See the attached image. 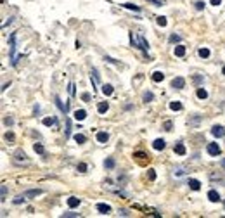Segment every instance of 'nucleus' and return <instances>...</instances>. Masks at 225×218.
I'll list each match as a JSON object with an SVG mask.
<instances>
[{
  "mask_svg": "<svg viewBox=\"0 0 225 218\" xmlns=\"http://www.w3.org/2000/svg\"><path fill=\"white\" fill-rule=\"evenodd\" d=\"M9 52H10V62L12 66L17 64V57H16V33H10L9 36Z\"/></svg>",
  "mask_w": 225,
  "mask_h": 218,
  "instance_id": "nucleus-1",
  "label": "nucleus"
},
{
  "mask_svg": "<svg viewBox=\"0 0 225 218\" xmlns=\"http://www.w3.org/2000/svg\"><path fill=\"white\" fill-rule=\"evenodd\" d=\"M206 151H208L210 156H220V154H222V149H220V146H218L217 142L208 144V146H206Z\"/></svg>",
  "mask_w": 225,
  "mask_h": 218,
  "instance_id": "nucleus-2",
  "label": "nucleus"
},
{
  "mask_svg": "<svg viewBox=\"0 0 225 218\" xmlns=\"http://www.w3.org/2000/svg\"><path fill=\"white\" fill-rule=\"evenodd\" d=\"M172 87H173L175 90H182V88L185 87V80H184L182 76H177V78L172 80Z\"/></svg>",
  "mask_w": 225,
  "mask_h": 218,
  "instance_id": "nucleus-3",
  "label": "nucleus"
},
{
  "mask_svg": "<svg viewBox=\"0 0 225 218\" xmlns=\"http://www.w3.org/2000/svg\"><path fill=\"white\" fill-rule=\"evenodd\" d=\"M211 133H213V137H217V139L225 137V128L222 126V125H215V126L211 128Z\"/></svg>",
  "mask_w": 225,
  "mask_h": 218,
  "instance_id": "nucleus-4",
  "label": "nucleus"
},
{
  "mask_svg": "<svg viewBox=\"0 0 225 218\" xmlns=\"http://www.w3.org/2000/svg\"><path fill=\"white\" fill-rule=\"evenodd\" d=\"M14 163H28V156L23 152V151H17L16 154H14Z\"/></svg>",
  "mask_w": 225,
  "mask_h": 218,
  "instance_id": "nucleus-5",
  "label": "nucleus"
},
{
  "mask_svg": "<svg viewBox=\"0 0 225 218\" xmlns=\"http://www.w3.org/2000/svg\"><path fill=\"white\" fill-rule=\"evenodd\" d=\"M97 211L101 215H109L111 213V206L106 204V203H97Z\"/></svg>",
  "mask_w": 225,
  "mask_h": 218,
  "instance_id": "nucleus-6",
  "label": "nucleus"
},
{
  "mask_svg": "<svg viewBox=\"0 0 225 218\" xmlns=\"http://www.w3.org/2000/svg\"><path fill=\"white\" fill-rule=\"evenodd\" d=\"M23 194H24L26 199H28V197H36V196L43 194V191H42V189H29V191H26V192H23Z\"/></svg>",
  "mask_w": 225,
  "mask_h": 218,
  "instance_id": "nucleus-7",
  "label": "nucleus"
},
{
  "mask_svg": "<svg viewBox=\"0 0 225 218\" xmlns=\"http://www.w3.org/2000/svg\"><path fill=\"white\" fill-rule=\"evenodd\" d=\"M208 199H210L211 203H220V201H222V199H220V194H218L215 189H211V191L208 192Z\"/></svg>",
  "mask_w": 225,
  "mask_h": 218,
  "instance_id": "nucleus-8",
  "label": "nucleus"
},
{
  "mask_svg": "<svg viewBox=\"0 0 225 218\" xmlns=\"http://www.w3.org/2000/svg\"><path fill=\"white\" fill-rule=\"evenodd\" d=\"M153 147H154L156 151H163V149L166 147V142H165L163 139H156V140L153 142Z\"/></svg>",
  "mask_w": 225,
  "mask_h": 218,
  "instance_id": "nucleus-9",
  "label": "nucleus"
},
{
  "mask_svg": "<svg viewBox=\"0 0 225 218\" xmlns=\"http://www.w3.org/2000/svg\"><path fill=\"white\" fill-rule=\"evenodd\" d=\"M85 118H87V111L85 109H76L75 111V120L76 121H83Z\"/></svg>",
  "mask_w": 225,
  "mask_h": 218,
  "instance_id": "nucleus-10",
  "label": "nucleus"
},
{
  "mask_svg": "<svg viewBox=\"0 0 225 218\" xmlns=\"http://www.w3.org/2000/svg\"><path fill=\"white\" fill-rule=\"evenodd\" d=\"M107 140H109V133L107 132H97V142L106 144Z\"/></svg>",
  "mask_w": 225,
  "mask_h": 218,
  "instance_id": "nucleus-11",
  "label": "nucleus"
},
{
  "mask_svg": "<svg viewBox=\"0 0 225 218\" xmlns=\"http://www.w3.org/2000/svg\"><path fill=\"white\" fill-rule=\"evenodd\" d=\"M173 54H175V57H184L185 55V47L184 45H177L173 49Z\"/></svg>",
  "mask_w": 225,
  "mask_h": 218,
  "instance_id": "nucleus-12",
  "label": "nucleus"
},
{
  "mask_svg": "<svg viewBox=\"0 0 225 218\" xmlns=\"http://www.w3.org/2000/svg\"><path fill=\"white\" fill-rule=\"evenodd\" d=\"M187 184H189V187H191L192 191H199V189H201V182H199V180H196V178H189V182H187Z\"/></svg>",
  "mask_w": 225,
  "mask_h": 218,
  "instance_id": "nucleus-13",
  "label": "nucleus"
},
{
  "mask_svg": "<svg viewBox=\"0 0 225 218\" xmlns=\"http://www.w3.org/2000/svg\"><path fill=\"white\" fill-rule=\"evenodd\" d=\"M90 78H92V83H94V87H97V83H99L101 76H99V73H97V69H95V68L90 71Z\"/></svg>",
  "mask_w": 225,
  "mask_h": 218,
  "instance_id": "nucleus-14",
  "label": "nucleus"
},
{
  "mask_svg": "<svg viewBox=\"0 0 225 218\" xmlns=\"http://www.w3.org/2000/svg\"><path fill=\"white\" fill-rule=\"evenodd\" d=\"M173 151H175V152H177L178 156H184V154H185V146H184L182 142H178V144H175Z\"/></svg>",
  "mask_w": 225,
  "mask_h": 218,
  "instance_id": "nucleus-15",
  "label": "nucleus"
},
{
  "mask_svg": "<svg viewBox=\"0 0 225 218\" xmlns=\"http://www.w3.org/2000/svg\"><path fill=\"white\" fill-rule=\"evenodd\" d=\"M139 40H140V50H144V54H147V50H149V43H147V40L140 35L139 36Z\"/></svg>",
  "mask_w": 225,
  "mask_h": 218,
  "instance_id": "nucleus-16",
  "label": "nucleus"
},
{
  "mask_svg": "<svg viewBox=\"0 0 225 218\" xmlns=\"http://www.w3.org/2000/svg\"><path fill=\"white\" fill-rule=\"evenodd\" d=\"M107 109H109V104H107V102H99V104H97V111H99V114L107 113Z\"/></svg>",
  "mask_w": 225,
  "mask_h": 218,
  "instance_id": "nucleus-17",
  "label": "nucleus"
},
{
  "mask_svg": "<svg viewBox=\"0 0 225 218\" xmlns=\"http://www.w3.org/2000/svg\"><path fill=\"white\" fill-rule=\"evenodd\" d=\"M80 203H81V201H80L78 197H75V196H71V197L68 199V206H69V208H76V206H80Z\"/></svg>",
  "mask_w": 225,
  "mask_h": 218,
  "instance_id": "nucleus-18",
  "label": "nucleus"
},
{
  "mask_svg": "<svg viewBox=\"0 0 225 218\" xmlns=\"http://www.w3.org/2000/svg\"><path fill=\"white\" fill-rule=\"evenodd\" d=\"M163 80H165V74H163L161 71H154V73H153V81L159 83V81H163Z\"/></svg>",
  "mask_w": 225,
  "mask_h": 218,
  "instance_id": "nucleus-19",
  "label": "nucleus"
},
{
  "mask_svg": "<svg viewBox=\"0 0 225 218\" xmlns=\"http://www.w3.org/2000/svg\"><path fill=\"white\" fill-rule=\"evenodd\" d=\"M142 100H144V102L154 100V94H153V92H144V94H142Z\"/></svg>",
  "mask_w": 225,
  "mask_h": 218,
  "instance_id": "nucleus-20",
  "label": "nucleus"
},
{
  "mask_svg": "<svg viewBox=\"0 0 225 218\" xmlns=\"http://www.w3.org/2000/svg\"><path fill=\"white\" fill-rule=\"evenodd\" d=\"M104 166H106V168H107V170H113V168H114V166H116V161H114V159H113V158H107V159H106V161H104Z\"/></svg>",
  "mask_w": 225,
  "mask_h": 218,
  "instance_id": "nucleus-21",
  "label": "nucleus"
},
{
  "mask_svg": "<svg viewBox=\"0 0 225 218\" xmlns=\"http://www.w3.org/2000/svg\"><path fill=\"white\" fill-rule=\"evenodd\" d=\"M125 9H130V10H135V12H140V7L135 5V3H123Z\"/></svg>",
  "mask_w": 225,
  "mask_h": 218,
  "instance_id": "nucleus-22",
  "label": "nucleus"
},
{
  "mask_svg": "<svg viewBox=\"0 0 225 218\" xmlns=\"http://www.w3.org/2000/svg\"><path fill=\"white\" fill-rule=\"evenodd\" d=\"M198 54H199V57H203V59H208V57H210V50H208V49H199Z\"/></svg>",
  "mask_w": 225,
  "mask_h": 218,
  "instance_id": "nucleus-23",
  "label": "nucleus"
},
{
  "mask_svg": "<svg viewBox=\"0 0 225 218\" xmlns=\"http://www.w3.org/2000/svg\"><path fill=\"white\" fill-rule=\"evenodd\" d=\"M102 94L104 95H111L113 94V85H102Z\"/></svg>",
  "mask_w": 225,
  "mask_h": 218,
  "instance_id": "nucleus-24",
  "label": "nucleus"
},
{
  "mask_svg": "<svg viewBox=\"0 0 225 218\" xmlns=\"http://www.w3.org/2000/svg\"><path fill=\"white\" fill-rule=\"evenodd\" d=\"M170 109H172V111H182V104L177 102V100H173V102L170 104Z\"/></svg>",
  "mask_w": 225,
  "mask_h": 218,
  "instance_id": "nucleus-25",
  "label": "nucleus"
},
{
  "mask_svg": "<svg viewBox=\"0 0 225 218\" xmlns=\"http://www.w3.org/2000/svg\"><path fill=\"white\" fill-rule=\"evenodd\" d=\"M43 125L45 126H54L55 125V118H52V116L50 118H43Z\"/></svg>",
  "mask_w": 225,
  "mask_h": 218,
  "instance_id": "nucleus-26",
  "label": "nucleus"
},
{
  "mask_svg": "<svg viewBox=\"0 0 225 218\" xmlns=\"http://www.w3.org/2000/svg\"><path fill=\"white\" fill-rule=\"evenodd\" d=\"M75 140H76V144H85V142H87V137L81 135V133H76V135H75Z\"/></svg>",
  "mask_w": 225,
  "mask_h": 218,
  "instance_id": "nucleus-27",
  "label": "nucleus"
},
{
  "mask_svg": "<svg viewBox=\"0 0 225 218\" xmlns=\"http://www.w3.org/2000/svg\"><path fill=\"white\" fill-rule=\"evenodd\" d=\"M24 201H26V196H24V194H19V196L14 197L12 203H14V204H21V203H24Z\"/></svg>",
  "mask_w": 225,
  "mask_h": 218,
  "instance_id": "nucleus-28",
  "label": "nucleus"
},
{
  "mask_svg": "<svg viewBox=\"0 0 225 218\" xmlns=\"http://www.w3.org/2000/svg\"><path fill=\"white\" fill-rule=\"evenodd\" d=\"M55 106H57L62 113H66V111H68V107H66V106H62V102H61V99H59L57 95H55Z\"/></svg>",
  "mask_w": 225,
  "mask_h": 218,
  "instance_id": "nucleus-29",
  "label": "nucleus"
},
{
  "mask_svg": "<svg viewBox=\"0 0 225 218\" xmlns=\"http://www.w3.org/2000/svg\"><path fill=\"white\" fill-rule=\"evenodd\" d=\"M33 149H35V152H36V154H45V149H43V146H42V144H35V146H33Z\"/></svg>",
  "mask_w": 225,
  "mask_h": 218,
  "instance_id": "nucleus-30",
  "label": "nucleus"
},
{
  "mask_svg": "<svg viewBox=\"0 0 225 218\" xmlns=\"http://www.w3.org/2000/svg\"><path fill=\"white\" fill-rule=\"evenodd\" d=\"M198 97H199V99H206V97H208V92L201 87V88H198Z\"/></svg>",
  "mask_w": 225,
  "mask_h": 218,
  "instance_id": "nucleus-31",
  "label": "nucleus"
},
{
  "mask_svg": "<svg viewBox=\"0 0 225 218\" xmlns=\"http://www.w3.org/2000/svg\"><path fill=\"white\" fill-rule=\"evenodd\" d=\"M156 21H158V24H159L161 28H165V26H166V17H163V16H158V17H156Z\"/></svg>",
  "mask_w": 225,
  "mask_h": 218,
  "instance_id": "nucleus-32",
  "label": "nucleus"
},
{
  "mask_svg": "<svg viewBox=\"0 0 225 218\" xmlns=\"http://www.w3.org/2000/svg\"><path fill=\"white\" fill-rule=\"evenodd\" d=\"M71 135V120L68 118L66 120V137H69Z\"/></svg>",
  "mask_w": 225,
  "mask_h": 218,
  "instance_id": "nucleus-33",
  "label": "nucleus"
},
{
  "mask_svg": "<svg viewBox=\"0 0 225 218\" xmlns=\"http://www.w3.org/2000/svg\"><path fill=\"white\" fill-rule=\"evenodd\" d=\"M147 178H149L151 182H153V180H156V172H154L153 168H151V170H147Z\"/></svg>",
  "mask_w": 225,
  "mask_h": 218,
  "instance_id": "nucleus-34",
  "label": "nucleus"
},
{
  "mask_svg": "<svg viewBox=\"0 0 225 218\" xmlns=\"http://www.w3.org/2000/svg\"><path fill=\"white\" fill-rule=\"evenodd\" d=\"M194 7H196V10H203V9H204V2H203V0H198V2L194 3Z\"/></svg>",
  "mask_w": 225,
  "mask_h": 218,
  "instance_id": "nucleus-35",
  "label": "nucleus"
},
{
  "mask_svg": "<svg viewBox=\"0 0 225 218\" xmlns=\"http://www.w3.org/2000/svg\"><path fill=\"white\" fill-rule=\"evenodd\" d=\"M133 158H139V159H144V158H149L146 152H140V151H137V152H133Z\"/></svg>",
  "mask_w": 225,
  "mask_h": 218,
  "instance_id": "nucleus-36",
  "label": "nucleus"
},
{
  "mask_svg": "<svg viewBox=\"0 0 225 218\" xmlns=\"http://www.w3.org/2000/svg\"><path fill=\"white\" fill-rule=\"evenodd\" d=\"M180 40H182L180 35H172V36H170V42H172V43H177V42H180Z\"/></svg>",
  "mask_w": 225,
  "mask_h": 218,
  "instance_id": "nucleus-37",
  "label": "nucleus"
},
{
  "mask_svg": "<svg viewBox=\"0 0 225 218\" xmlns=\"http://www.w3.org/2000/svg\"><path fill=\"white\" fill-rule=\"evenodd\" d=\"M68 92H69V95H71V97L75 95V83H73V81L69 83V87H68Z\"/></svg>",
  "mask_w": 225,
  "mask_h": 218,
  "instance_id": "nucleus-38",
  "label": "nucleus"
},
{
  "mask_svg": "<svg viewBox=\"0 0 225 218\" xmlns=\"http://www.w3.org/2000/svg\"><path fill=\"white\" fill-rule=\"evenodd\" d=\"M78 172L85 173V172H87V165H85V163H80V165H78Z\"/></svg>",
  "mask_w": 225,
  "mask_h": 218,
  "instance_id": "nucleus-39",
  "label": "nucleus"
},
{
  "mask_svg": "<svg viewBox=\"0 0 225 218\" xmlns=\"http://www.w3.org/2000/svg\"><path fill=\"white\" fill-rule=\"evenodd\" d=\"M163 126H165V130H166V132H170L173 125H172V121H165V125H163Z\"/></svg>",
  "mask_w": 225,
  "mask_h": 218,
  "instance_id": "nucleus-40",
  "label": "nucleus"
},
{
  "mask_svg": "<svg viewBox=\"0 0 225 218\" xmlns=\"http://www.w3.org/2000/svg\"><path fill=\"white\" fill-rule=\"evenodd\" d=\"M5 196H7V185H2V201H5Z\"/></svg>",
  "mask_w": 225,
  "mask_h": 218,
  "instance_id": "nucleus-41",
  "label": "nucleus"
},
{
  "mask_svg": "<svg viewBox=\"0 0 225 218\" xmlns=\"http://www.w3.org/2000/svg\"><path fill=\"white\" fill-rule=\"evenodd\" d=\"M201 81H204V78H203L201 74H198V76H194V83H201Z\"/></svg>",
  "mask_w": 225,
  "mask_h": 218,
  "instance_id": "nucleus-42",
  "label": "nucleus"
},
{
  "mask_svg": "<svg viewBox=\"0 0 225 218\" xmlns=\"http://www.w3.org/2000/svg\"><path fill=\"white\" fill-rule=\"evenodd\" d=\"M3 123H5L7 126H10V125L14 123V120H12V118H5V120H3Z\"/></svg>",
  "mask_w": 225,
  "mask_h": 218,
  "instance_id": "nucleus-43",
  "label": "nucleus"
},
{
  "mask_svg": "<svg viewBox=\"0 0 225 218\" xmlns=\"http://www.w3.org/2000/svg\"><path fill=\"white\" fill-rule=\"evenodd\" d=\"M62 217H80V213H73V211H68V213H64Z\"/></svg>",
  "mask_w": 225,
  "mask_h": 218,
  "instance_id": "nucleus-44",
  "label": "nucleus"
},
{
  "mask_svg": "<svg viewBox=\"0 0 225 218\" xmlns=\"http://www.w3.org/2000/svg\"><path fill=\"white\" fill-rule=\"evenodd\" d=\"M81 99H83L85 102H88V100H90V94H83V95H81Z\"/></svg>",
  "mask_w": 225,
  "mask_h": 218,
  "instance_id": "nucleus-45",
  "label": "nucleus"
},
{
  "mask_svg": "<svg viewBox=\"0 0 225 218\" xmlns=\"http://www.w3.org/2000/svg\"><path fill=\"white\" fill-rule=\"evenodd\" d=\"M5 139L7 140H14V133H5Z\"/></svg>",
  "mask_w": 225,
  "mask_h": 218,
  "instance_id": "nucleus-46",
  "label": "nucleus"
},
{
  "mask_svg": "<svg viewBox=\"0 0 225 218\" xmlns=\"http://www.w3.org/2000/svg\"><path fill=\"white\" fill-rule=\"evenodd\" d=\"M120 215H121V217H128V215H130V213H128V211H127V210H120Z\"/></svg>",
  "mask_w": 225,
  "mask_h": 218,
  "instance_id": "nucleus-47",
  "label": "nucleus"
},
{
  "mask_svg": "<svg viewBox=\"0 0 225 218\" xmlns=\"http://www.w3.org/2000/svg\"><path fill=\"white\" fill-rule=\"evenodd\" d=\"M210 2H211V5H215V7H217V5H220V3H222V0H210Z\"/></svg>",
  "mask_w": 225,
  "mask_h": 218,
  "instance_id": "nucleus-48",
  "label": "nucleus"
},
{
  "mask_svg": "<svg viewBox=\"0 0 225 218\" xmlns=\"http://www.w3.org/2000/svg\"><path fill=\"white\" fill-rule=\"evenodd\" d=\"M151 3H156V5H163V2H159V0H149Z\"/></svg>",
  "mask_w": 225,
  "mask_h": 218,
  "instance_id": "nucleus-49",
  "label": "nucleus"
},
{
  "mask_svg": "<svg viewBox=\"0 0 225 218\" xmlns=\"http://www.w3.org/2000/svg\"><path fill=\"white\" fill-rule=\"evenodd\" d=\"M222 74H224V76H225V66H224V68H222Z\"/></svg>",
  "mask_w": 225,
  "mask_h": 218,
  "instance_id": "nucleus-50",
  "label": "nucleus"
},
{
  "mask_svg": "<svg viewBox=\"0 0 225 218\" xmlns=\"http://www.w3.org/2000/svg\"><path fill=\"white\" fill-rule=\"evenodd\" d=\"M222 166L225 168V159H222Z\"/></svg>",
  "mask_w": 225,
  "mask_h": 218,
  "instance_id": "nucleus-51",
  "label": "nucleus"
},
{
  "mask_svg": "<svg viewBox=\"0 0 225 218\" xmlns=\"http://www.w3.org/2000/svg\"><path fill=\"white\" fill-rule=\"evenodd\" d=\"M224 206H225V201H224Z\"/></svg>",
  "mask_w": 225,
  "mask_h": 218,
  "instance_id": "nucleus-52",
  "label": "nucleus"
}]
</instances>
